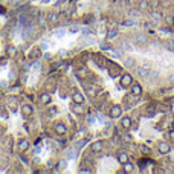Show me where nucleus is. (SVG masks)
<instances>
[{"instance_id": "42", "label": "nucleus", "mask_w": 174, "mask_h": 174, "mask_svg": "<svg viewBox=\"0 0 174 174\" xmlns=\"http://www.w3.org/2000/svg\"><path fill=\"white\" fill-rule=\"evenodd\" d=\"M171 40H173V41H174V32H173V34H171Z\"/></svg>"}, {"instance_id": "26", "label": "nucleus", "mask_w": 174, "mask_h": 174, "mask_svg": "<svg viewBox=\"0 0 174 174\" xmlns=\"http://www.w3.org/2000/svg\"><path fill=\"white\" fill-rule=\"evenodd\" d=\"M16 52H17L16 46H14V44H9V46H8V57H14Z\"/></svg>"}, {"instance_id": "12", "label": "nucleus", "mask_w": 174, "mask_h": 174, "mask_svg": "<svg viewBox=\"0 0 174 174\" xmlns=\"http://www.w3.org/2000/svg\"><path fill=\"white\" fill-rule=\"evenodd\" d=\"M72 99H73V103H76V104H84V96H83V93H80V92H73Z\"/></svg>"}, {"instance_id": "41", "label": "nucleus", "mask_w": 174, "mask_h": 174, "mask_svg": "<svg viewBox=\"0 0 174 174\" xmlns=\"http://www.w3.org/2000/svg\"><path fill=\"white\" fill-rule=\"evenodd\" d=\"M168 80H170V81H174V75H170V76H168Z\"/></svg>"}, {"instance_id": "32", "label": "nucleus", "mask_w": 174, "mask_h": 174, "mask_svg": "<svg viewBox=\"0 0 174 174\" xmlns=\"http://www.w3.org/2000/svg\"><path fill=\"white\" fill-rule=\"evenodd\" d=\"M78 29H80V28H78L76 25H70V26H69V31H72V32H76Z\"/></svg>"}, {"instance_id": "25", "label": "nucleus", "mask_w": 174, "mask_h": 174, "mask_svg": "<svg viewBox=\"0 0 174 174\" xmlns=\"http://www.w3.org/2000/svg\"><path fill=\"white\" fill-rule=\"evenodd\" d=\"M95 63H96L99 67L104 66V57H103V55H96V57H95Z\"/></svg>"}, {"instance_id": "24", "label": "nucleus", "mask_w": 174, "mask_h": 174, "mask_svg": "<svg viewBox=\"0 0 174 174\" xmlns=\"http://www.w3.org/2000/svg\"><path fill=\"white\" fill-rule=\"evenodd\" d=\"M57 20H58V14H57V12H51V14L48 16V21H49V23H55Z\"/></svg>"}, {"instance_id": "43", "label": "nucleus", "mask_w": 174, "mask_h": 174, "mask_svg": "<svg viewBox=\"0 0 174 174\" xmlns=\"http://www.w3.org/2000/svg\"><path fill=\"white\" fill-rule=\"evenodd\" d=\"M171 17H173V18H174V11H173V14H171Z\"/></svg>"}, {"instance_id": "21", "label": "nucleus", "mask_w": 174, "mask_h": 174, "mask_svg": "<svg viewBox=\"0 0 174 174\" xmlns=\"http://www.w3.org/2000/svg\"><path fill=\"white\" fill-rule=\"evenodd\" d=\"M118 37V31L116 29H110L108 32H107V40H113V38H116Z\"/></svg>"}, {"instance_id": "15", "label": "nucleus", "mask_w": 174, "mask_h": 174, "mask_svg": "<svg viewBox=\"0 0 174 174\" xmlns=\"http://www.w3.org/2000/svg\"><path fill=\"white\" fill-rule=\"evenodd\" d=\"M131 93H133L135 96H138V98H139L140 95H142V87H140V84L133 83V84H131Z\"/></svg>"}, {"instance_id": "4", "label": "nucleus", "mask_w": 174, "mask_h": 174, "mask_svg": "<svg viewBox=\"0 0 174 174\" xmlns=\"http://www.w3.org/2000/svg\"><path fill=\"white\" fill-rule=\"evenodd\" d=\"M136 72H138V75H139L140 78H144V80H147V81H148V76H150L151 69H150V66H139Z\"/></svg>"}, {"instance_id": "17", "label": "nucleus", "mask_w": 174, "mask_h": 174, "mask_svg": "<svg viewBox=\"0 0 174 174\" xmlns=\"http://www.w3.org/2000/svg\"><path fill=\"white\" fill-rule=\"evenodd\" d=\"M108 73H110L112 78H116V76L119 75V67H118V66H110V67H108Z\"/></svg>"}, {"instance_id": "2", "label": "nucleus", "mask_w": 174, "mask_h": 174, "mask_svg": "<svg viewBox=\"0 0 174 174\" xmlns=\"http://www.w3.org/2000/svg\"><path fill=\"white\" fill-rule=\"evenodd\" d=\"M133 84V76L130 75V73H122L121 75V86L124 89H127V87H131Z\"/></svg>"}, {"instance_id": "5", "label": "nucleus", "mask_w": 174, "mask_h": 174, "mask_svg": "<svg viewBox=\"0 0 174 174\" xmlns=\"http://www.w3.org/2000/svg\"><path fill=\"white\" fill-rule=\"evenodd\" d=\"M53 130H55V133H57L58 136H64V135L67 133V125L63 124V122H58V124H55Z\"/></svg>"}, {"instance_id": "16", "label": "nucleus", "mask_w": 174, "mask_h": 174, "mask_svg": "<svg viewBox=\"0 0 174 174\" xmlns=\"http://www.w3.org/2000/svg\"><path fill=\"white\" fill-rule=\"evenodd\" d=\"M124 66H125V67H128V69L136 67V61H135V58H131V57L124 58Z\"/></svg>"}, {"instance_id": "37", "label": "nucleus", "mask_w": 174, "mask_h": 174, "mask_svg": "<svg viewBox=\"0 0 174 174\" xmlns=\"http://www.w3.org/2000/svg\"><path fill=\"white\" fill-rule=\"evenodd\" d=\"M66 165H67V162H66V160L60 162V167H61V168H66Z\"/></svg>"}, {"instance_id": "8", "label": "nucleus", "mask_w": 174, "mask_h": 174, "mask_svg": "<svg viewBox=\"0 0 174 174\" xmlns=\"http://www.w3.org/2000/svg\"><path fill=\"white\" fill-rule=\"evenodd\" d=\"M29 145H31V144H29V140H28V139H20L17 142L18 151H20V153H25V151H28V150H29Z\"/></svg>"}, {"instance_id": "1", "label": "nucleus", "mask_w": 174, "mask_h": 174, "mask_svg": "<svg viewBox=\"0 0 174 174\" xmlns=\"http://www.w3.org/2000/svg\"><path fill=\"white\" fill-rule=\"evenodd\" d=\"M108 115H110V118L112 119H118V118H121L122 116V107L121 105H112L110 107V112H108Z\"/></svg>"}, {"instance_id": "30", "label": "nucleus", "mask_w": 174, "mask_h": 174, "mask_svg": "<svg viewBox=\"0 0 174 174\" xmlns=\"http://www.w3.org/2000/svg\"><path fill=\"white\" fill-rule=\"evenodd\" d=\"M151 17L154 18V21H159V20L162 18V14H160V12H156V11H154V12L151 14Z\"/></svg>"}, {"instance_id": "34", "label": "nucleus", "mask_w": 174, "mask_h": 174, "mask_svg": "<svg viewBox=\"0 0 174 174\" xmlns=\"http://www.w3.org/2000/svg\"><path fill=\"white\" fill-rule=\"evenodd\" d=\"M122 25H127V26H131V25H135V20H128V21H122Z\"/></svg>"}, {"instance_id": "6", "label": "nucleus", "mask_w": 174, "mask_h": 174, "mask_svg": "<svg viewBox=\"0 0 174 174\" xmlns=\"http://www.w3.org/2000/svg\"><path fill=\"white\" fill-rule=\"evenodd\" d=\"M157 150H159V153H160V154H168V153L171 151V147H170V144H168V142L160 140V142L157 144Z\"/></svg>"}, {"instance_id": "33", "label": "nucleus", "mask_w": 174, "mask_h": 174, "mask_svg": "<svg viewBox=\"0 0 174 174\" xmlns=\"http://www.w3.org/2000/svg\"><path fill=\"white\" fill-rule=\"evenodd\" d=\"M148 3H150V6H151V8H156L157 5H159V2H157V0H151V2H148Z\"/></svg>"}, {"instance_id": "22", "label": "nucleus", "mask_w": 174, "mask_h": 174, "mask_svg": "<svg viewBox=\"0 0 174 174\" xmlns=\"http://www.w3.org/2000/svg\"><path fill=\"white\" fill-rule=\"evenodd\" d=\"M86 92L90 98H95V96H96V90H95V87H90V86L86 87Z\"/></svg>"}, {"instance_id": "39", "label": "nucleus", "mask_w": 174, "mask_h": 174, "mask_svg": "<svg viewBox=\"0 0 174 174\" xmlns=\"http://www.w3.org/2000/svg\"><path fill=\"white\" fill-rule=\"evenodd\" d=\"M160 32H163V34H168V32H170V31H168V29H167V28H163V29H160Z\"/></svg>"}, {"instance_id": "28", "label": "nucleus", "mask_w": 174, "mask_h": 174, "mask_svg": "<svg viewBox=\"0 0 174 174\" xmlns=\"http://www.w3.org/2000/svg\"><path fill=\"white\" fill-rule=\"evenodd\" d=\"M148 8H150V3H148V2L142 0V2L139 3V9L140 11H145V9H148Z\"/></svg>"}, {"instance_id": "35", "label": "nucleus", "mask_w": 174, "mask_h": 174, "mask_svg": "<svg viewBox=\"0 0 174 174\" xmlns=\"http://www.w3.org/2000/svg\"><path fill=\"white\" fill-rule=\"evenodd\" d=\"M168 135H170V139L174 142V128H171V130H170V133H168Z\"/></svg>"}, {"instance_id": "13", "label": "nucleus", "mask_w": 174, "mask_h": 174, "mask_svg": "<svg viewBox=\"0 0 174 174\" xmlns=\"http://www.w3.org/2000/svg\"><path fill=\"white\" fill-rule=\"evenodd\" d=\"M8 108L12 112V113H16L18 110V103H17V99H12V98H9L8 99Z\"/></svg>"}, {"instance_id": "10", "label": "nucleus", "mask_w": 174, "mask_h": 174, "mask_svg": "<svg viewBox=\"0 0 174 174\" xmlns=\"http://www.w3.org/2000/svg\"><path fill=\"white\" fill-rule=\"evenodd\" d=\"M131 124H133V121H131L130 116H124V118L121 116V127L124 130H130L131 128Z\"/></svg>"}, {"instance_id": "11", "label": "nucleus", "mask_w": 174, "mask_h": 174, "mask_svg": "<svg viewBox=\"0 0 174 174\" xmlns=\"http://www.w3.org/2000/svg\"><path fill=\"white\" fill-rule=\"evenodd\" d=\"M76 76H78L80 80H87L89 70H87L86 67H78V69H76Z\"/></svg>"}, {"instance_id": "36", "label": "nucleus", "mask_w": 174, "mask_h": 174, "mask_svg": "<svg viewBox=\"0 0 174 174\" xmlns=\"http://www.w3.org/2000/svg\"><path fill=\"white\" fill-rule=\"evenodd\" d=\"M80 173L81 174H90L92 171H90V170H80Z\"/></svg>"}, {"instance_id": "31", "label": "nucleus", "mask_w": 174, "mask_h": 174, "mask_svg": "<svg viewBox=\"0 0 174 174\" xmlns=\"http://www.w3.org/2000/svg\"><path fill=\"white\" fill-rule=\"evenodd\" d=\"M167 49H168V51H171V52H174V41H173V40L167 44Z\"/></svg>"}, {"instance_id": "20", "label": "nucleus", "mask_w": 174, "mask_h": 174, "mask_svg": "<svg viewBox=\"0 0 174 174\" xmlns=\"http://www.w3.org/2000/svg\"><path fill=\"white\" fill-rule=\"evenodd\" d=\"M136 43H140V44H145V43H148V37L144 34H139L136 35Z\"/></svg>"}, {"instance_id": "40", "label": "nucleus", "mask_w": 174, "mask_h": 174, "mask_svg": "<svg viewBox=\"0 0 174 174\" xmlns=\"http://www.w3.org/2000/svg\"><path fill=\"white\" fill-rule=\"evenodd\" d=\"M3 110H5V105H3V104H0V113H5Z\"/></svg>"}, {"instance_id": "23", "label": "nucleus", "mask_w": 174, "mask_h": 174, "mask_svg": "<svg viewBox=\"0 0 174 174\" xmlns=\"http://www.w3.org/2000/svg\"><path fill=\"white\" fill-rule=\"evenodd\" d=\"M154 110H156V105H154V104L147 105V108H145V112H147L150 116H153V115H154Z\"/></svg>"}, {"instance_id": "29", "label": "nucleus", "mask_w": 174, "mask_h": 174, "mask_svg": "<svg viewBox=\"0 0 174 174\" xmlns=\"http://www.w3.org/2000/svg\"><path fill=\"white\" fill-rule=\"evenodd\" d=\"M157 76H159V72L157 70H151L150 72V76H148V81H154Z\"/></svg>"}, {"instance_id": "9", "label": "nucleus", "mask_w": 174, "mask_h": 174, "mask_svg": "<svg viewBox=\"0 0 174 174\" xmlns=\"http://www.w3.org/2000/svg\"><path fill=\"white\" fill-rule=\"evenodd\" d=\"M38 101H40L41 105L49 104V103H51V93H49V92H41L40 96H38Z\"/></svg>"}, {"instance_id": "14", "label": "nucleus", "mask_w": 174, "mask_h": 174, "mask_svg": "<svg viewBox=\"0 0 174 174\" xmlns=\"http://www.w3.org/2000/svg\"><path fill=\"white\" fill-rule=\"evenodd\" d=\"M124 101H125L127 104H136V101H138V96H135V95L130 92V93H127V95L124 96Z\"/></svg>"}, {"instance_id": "3", "label": "nucleus", "mask_w": 174, "mask_h": 174, "mask_svg": "<svg viewBox=\"0 0 174 174\" xmlns=\"http://www.w3.org/2000/svg\"><path fill=\"white\" fill-rule=\"evenodd\" d=\"M104 150V142L103 140H95V142H92V145H90V151L92 153H101Z\"/></svg>"}, {"instance_id": "19", "label": "nucleus", "mask_w": 174, "mask_h": 174, "mask_svg": "<svg viewBox=\"0 0 174 174\" xmlns=\"http://www.w3.org/2000/svg\"><path fill=\"white\" fill-rule=\"evenodd\" d=\"M118 160H119V163H125V162H128V154L125 153V151H121L119 154H118Z\"/></svg>"}, {"instance_id": "18", "label": "nucleus", "mask_w": 174, "mask_h": 174, "mask_svg": "<svg viewBox=\"0 0 174 174\" xmlns=\"http://www.w3.org/2000/svg\"><path fill=\"white\" fill-rule=\"evenodd\" d=\"M135 171V165L128 160V162H125L124 163V173H133Z\"/></svg>"}, {"instance_id": "7", "label": "nucleus", "mask_w": 174, "mask_h": 174, "mask_svg": "<svg viewBox=\"0 0 174 174\" xmlns=\"http://www.w3.org/2000/svg\"><path fill=\"white\" fill-rule=\"evenodd\" d=\"M20 110H21V115H23V118H29V116L34 113V110H32V105H29V104H21V105H20Z\"/></svg>"}, {"instance_id": "27", "label": "nucleus", "mask_w": 174, "mask_h": 174, "mask_svg": "<svg viewBox=\"0 0 174 174\" xmlns=\"http://www.w3.org/2000/svg\"><path fill=\"white\" fill-rule=\"evenodd\" d=\"M73 112H75V113H83V112H84L83 104H76V103H73Z\"/></svg>"}, {"instance_id": "38", "label": "nucleus", "mask_w": 174, "mask_h": 174, "mask_svg": "<svg viewBox=\"0 0 174 174\" xmlns=\"http://www.w3.org/2000/svg\"><path fill=\"white\" fill-rule=\"evenodd\" d=\"M84 142H86V140H80V142H78V145H76V147H78V148H81V147H83V145H84Z\"/></svg>"}]
</instances>
